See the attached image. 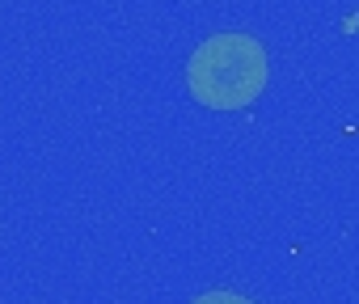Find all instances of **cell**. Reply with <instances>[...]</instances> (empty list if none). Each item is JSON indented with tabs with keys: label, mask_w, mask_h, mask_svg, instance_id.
<instances>
[{
	"label": "cell",
	"mask_w": 359,
	"mask_h": 304,
	"mask_svg": "<svg viewBox=\"0 0 359 304\" xmlns=\"http://www.w3.org/2000/svg\"><path fill=\"white\" fill-rule=\"evenodd\" d=\"M266 81H271L266 47L241 30L203 39L187 64L191 97L208 110H245L250 102L262 97Z\"/></svg>",
	"instance_id": "6da1fadb"
},
{
	"label": "cell",
	"mask_w": 359,
	"mask_h": 304,
	"mask_svg": "<svg viewBox=\"0 0 359 304\" xmlns=\"http://www.w3.org/2000/svg\"><path fill=\"white\" fill-rule=\"evenodd\" d=\"M191 304H254V300H250V296H241V291L216 287V291H203V296H195Z\"/></svg>",
	"instance_id": "7a4b0ae2"
}]
</instances>
